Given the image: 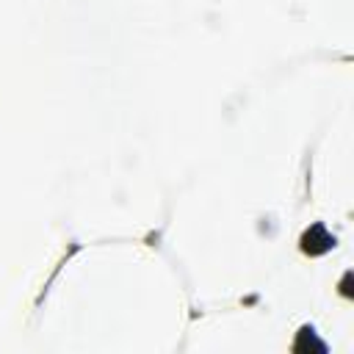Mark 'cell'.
I'll list each match as a JSON object with an SVG mask.
<instances>
[{"label":"cell","mask_w":354,"mask_h":354,"mask_svg":"<svg viewBox=\"0 0 354 354\" xmlns=\"http://www.w3.org/2000/svg\"><path fill=\"white\" fill-rule=\"evenodd\" d=\"M332 246H335V238L326 232L324 224H315V227L307 230L304 238H301V249H304L307 254H324V252L332 249Z\"/></svg>","instance_id":"cell-1"}]
</instances>
